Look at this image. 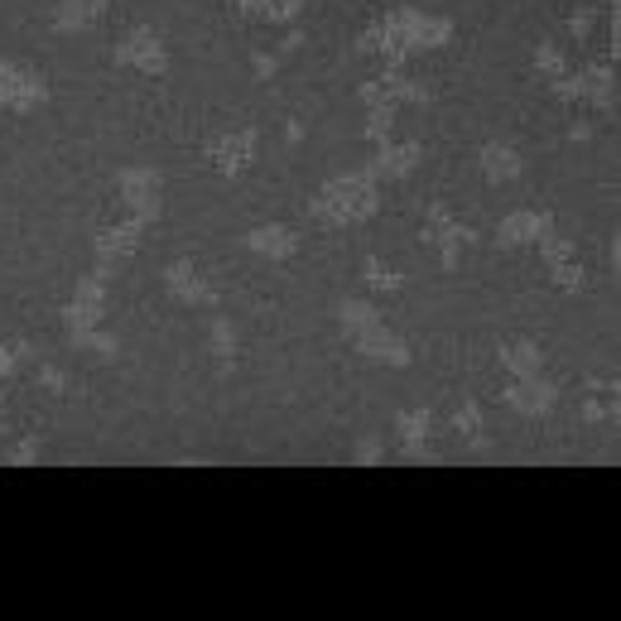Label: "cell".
Wrapping results in <instances>:
<instances>
[{"mask_svg": "<svg viewBox=\"0 0 621 621\" xmlns=\"http://www.w3.org/2000/svg\"><path fill=\"white\" fill-rule=\"evenodd\" d=\"M381 458H385L381 439H371V433H367V439L357 443V458H352V462H361V468H375V462H381Z\"/></svg>", "mask_w": 621, "mask_h": 621, "instance_id": "obj_31", "label": "cell"}, {"mask_svg": "<svg viewBox=\"0 0 621 621\" xmlns=\"http://www.w3.org/2000/svg\"><path fill=\"white\" fill-rule=\"evenodd\" d=\"M78 347H82V352H97V357H116V338H107V332H101V328L82 332V338H78Z\"/></svg>", "mask_w": 621, "mask_h": 621, "instance_id": "obj_28", "label": "cell"}, {"mask_svg": "<svg viewBox=\"0 0 621 621\" xmlns=\"http://www.w3.org/2000/svg\"><path fill=\"white\" fill-rule=\"evenodd\" d=\"M140 241H144V222H140V217H126V222L101 227L97 231V270L101 274H116L130 256L140 251Z\"/></svg>", "mask_w": 621, "mask_h": 621, "instance_id": "obj_9", "label": "cell"}, {"mask_svg": "<svg viewBox=\"0 0 621 621\" xmlns=\"http://www.w3.org/2000/svg\"><path fill=\"white\" fill-rule=\"evenodd\" d=\"M419 159H424V144H419V140L375 144V159L367 164V173L375 183H400V179H410V173L419 169Z\"/></svg>", "mask_w": 621, "mask_h": 621, "instance_id": "obj_14", "label": "cell"}, {"mask_svg": "<svg viewBox=\"0 0 621 621\" xmlns=\"http://www.w3.org/2000/svg\"><path fill=\"white\" fill-rule=\"evenodd\" d=\"M563 107H578V111H592V116H607L617 111V72L607 63H588L578 72H563V78L549 87Z\"/></svg>", "mask_w": 621, "mask_h": 621, "instance_id": "obj_3", "label": "cell"}, {"mask_svg": "<svg viewBox=\"0 0 621 621\" xmlns=\"http://www.w3.org/2000/svg\"><path fill=\"white\" fill-rule=\"evenodd\" d=\"M395 439H400V453L404 458L433 462V453H429V410H404L395 419Z\"/></svg>", "mask_w": 621, "mask_h": 621, "instance_id": "obj_20", "label": "cell"}, {"mask_svg": "<svg viewBox=\"0 0 621 621\" xmlns=\"http://www.w3.org/2000/svg\"><path fill=\"white\" fill-rule=\"evenodd\" d=\"M164 294L173 303H188V309H202V303H217V289L202 280L193 260H173V266L164 270Z\"/></svg>", "mask_w": 621, "mask_h": 621, "instance_id": "obj_15", "label": "cell"}, {"mask_svg": "<svg viewBox=\"0 0 621 621\" xmlns=\"http://www.w3.org/2000/svg\"><path fill=\"white\" fill-rule=\"evenodd\" d=\"M583 419H588V424H607V419H617V400H612V404L588 400V404H583Z\"/></svg>", "mask_w": 621, "mask_h": 621, "instance_id": "obj_32", "label": "cell"}, {"mask_svg": "<svg viewBox=\"0 0 621 621\" xmlns=\"http://www.w3.org/2000/svg\"><path fill=\"white\" fill-rule=\"evenodd\" d=\"M563 72H569V63H563V49H559L554 39H544L540 49H534V78H540L544 87H554Z\"/></svg>", "mask_w": 621, "mask_h": 621, "instance_id": "obj_25", "label": "cell"}, {"mask_svg": "<svg viewBox=\"0 0 621 621\" xmlns=\"http://www.w3.org/2000/svg\"><path fill=\"white\" fill-rule=\"evenodd\" d=\"M549 227H554V217H549V212H530V208L505 212L501 227H497V246H534Z\"/></svg>", "mask_w": 621, "mask_h": 621, "instance_id": "obj_17", "label": "cell"}, {"mask_svg": "<svg viewBox=\"0 0 621 621\" xmlns=\"http://www.w3.org/2000/svg\"><path fill=\"white\" fill-rule=\"evenodd\" d=\"M375 208H381V183H375L367 169L347 173V179H328L309 202L313 222H323V227H357V222H367Z\"/></svg>", "mask_w": 621, "mask_h": 621, "instance_id": "obj_1", "label": "cell"}, {"mask_svg": "<svg viewBox=\"0 0 621 621\" xmlns=\"http://www.w3.org/2000/svg\"><path fill=\"white\" fill-rule=\"evenodd\" d=\"M246 20H266V24H289L309 0H237Z\"/></svg>", "mask_w": 621, "mask_h": 621, "instance_id": "obj_22", "label": "cell"}, {"mask_svg": "<svg viewBox=\"0 0 621 621\" xmlns=\"http://www.w3.org/2000/svg\"><path fill=\"white\" fill-rule=\"evenodd\" d=\"M101 303H107V274L92 270L72 284V299L63 303V328H68V342L78 347L82 332H92L101 323Z\"/></svg>", "mask_w": 621, "mask_h": 621, "instance_id": "obj_5", "label": "cell"}, {"mask_svg": "<svg viewBox=\"0 0 621 621\" xmlns=\"http://www.w3.org/2000/svg\"><path fill=\"white\" fill-rule=\"evenodd\" d=\"M453 433H458V443L462 448H472V453H487V429H482V410L468 400L458 410V419H453Z\"/></svg>", "mask_w": 621, "mask_h": 621, "instance_id": "obj_24", "label": "cell"}, {"mask_svg": "<svg viewBox=\"0 0 621 621\" xmlns=\"http://www.w3.org/2000/svg\"><path fill=\"white\" fill-rule=\"evenodd\" d=\"M116 63L121 68H136V72H144V78H164L169 72V49H164V39L154 34V29H130V34L116 43Z\"/></svg>", "mask_w": 621, "mask_h": 621, "instance_id": "obj_8", "label": "cell"}, {"mask_svg": "<svg viewBox=\"0 0 621 621\" xmlns=\"http://www.w3.org/2000/svg\"><path fill=\"white\" fill-rule=\"evenodd\" d=\"M424 246H433L439 251V260H443V270H453L458 266V241H472V231L458 222L453 212L443 208V202H429V212H424Z\"/></svg>", "mask_w": 621, "mask_h": 621, "instance_id": "obj_12", "label": "cell"}, {"mask_svg": "<svg viewBox=\"0 0 621 621\" xmlns=\"http://www.w3.org/2000/svg\"><path fill=\"white\" fill-rule=\"evenodd\" d=\"M395 101L390 97H375L367 101V140L371 144H390V136H395Z\"/></svg>", "mask_w": 621, "mask_h": 621, "instance_id": "obj_23", "label": "cell"}, {"mask_svg": "<svg viewBox=\"0 0 621 621\" xmlns=\"http://www.w3.org/2000/svg\"><path fill=\"white\" fill-rule=\"evenodd\" d=\"M390 34H395L410 53H429V49H443L448 39H453V24L443 20V14H424V10H414V6H400V10H390L385 20H381Z\"/></svg>", "mask_w": 621, "mask_h": 621, "instance_id": "obj_4", "label": "cell"}, {"mask_svg": "<svg viewBox=\"0 0 621 621\" xmlns=\"http://www.w3.org/2000/svg\"><path fill=\"white\" fill-rule=\"evenodd\" d=\"M367 284L371 289H400L404 280H400L395 270H381V260H367Z\"/></svg>", "mask_w": 621, "mask_h": 621, "instance_id": "obj_29", "label": "cell"}, {"mask_svg": "<svg viewBox=\"0 0 621 621\" xmlns=\"http://www.w3.org/2000/svg\"><path fill=\"white\" fill-rule=\"evenodd\" d=\"M477 164H482V173H487V183H497V188H505V183H515L520 173H525V159H520L511 144H482L477 150Z\"/></svg>", "mask_w": 621, "mask_h": 621, "instance_id": "obj_18", "label": "cell"}, {"mask_svg": "<svg viewBox=\"0 0 621 621\" xmlns=\"http://www.w3.org/2000/svg\"><path fill=\"white\" fill-rule=\"evenodd\" d=\"M246 246H251L260 260H270V266H284V260L299 256V231L294 227H280V222H266V227L246 231Z\"/></svg>", "mask_w": 621, "mask_h": 621, "instance_id": "obj_16", "label": "cell"}, {"mask_svg": "<svg viewBox=\"0 0 621 621\" xmlns=\"http://www.w3.org/2000/svg\"><path fill=\"white\" fill-rule=\"evenodd\" d=\"M505 404H511L515 414H525V419H544L559 404V385L544 381L540 371L534 375H511V385H505Z\"/></svg>", "mask_w": 621, "mask_h": 621, "instance_id": "obj_13", "label": "cell"}, {"mask_svg": "<svg viewBox=\"0 0 621 621\" xmlns=\"http://www.w3.org/2000/svg\"><path fill=\"white\" fill-rule=\"evenodd\" d=\"M49 101V82L29 63H0V111H34Z\"/></svg>", "mask_w": 621, "mask_h": 621, "instance_id": "obj_7", "label": "cell"}, {"mask_svg": "<svg viewBox=\"0 0 621 621\" xmlns=\"http://www.w3.org/2000/svg\"><path fill=\"white\" fill-rule=\"evenodd\" d=\"M598 20H602V10L583 0V6H578V10L569 14V34H573V43H588V39H592V29H598Z\"/></svg>", "mask_w": 621, "mask_h": 621, "instance_id": "obj_26", "label": "cell"}, {"mask_svg": "<svg viewBox=\"0 0 621 621\" xmlns=\"http://www.w3.org/2000/svg\"><path fill=\"white\" fill-rule=\"evenodd\" d=\"M0 429H6V400H0Z\"/></svg>", "mask_w": 621, "mask_h": 621, "instance_id": "obj_36", "label": "cell"}, {"mask_svg": "<svg viewBox=\"0 0 621 621\" xmlns=\"http://www.w3.org/2000/svg\"><path fill=\"white\" fill-rule=\"evenodd\" d=\"M497 361L505 367V375H534V371L544 367V352H540V347H534L530 338H511V342L501 347Z\"/></svg>", "mask_w": 621, "mask_h": 621, "instance_id": "obj_21", "label": "cell"}, {"mask_svg": "<svg viewBox=\"0 0 621 621\" xmlns=\"http://www.w3.org/2000/svg\"><path fill=\"white\" fill-rule=\"evenodd\" d=\"M39 381H43V390H49V395H63V375H58L53 367H43V371H39Z\"/></svg>", "mask_w": 621, "mask_h": 621, "instance_id": "obj_34", "label": "cell"}, {"mask_svg": "<svg viewBox=\"0 0 621 621\" xmlns=\"http://www.w3.org/2000/svg\"><path fill=\"white\" fill-rule=\"evenodd\" d=\"M6 462H10V468H29V462H39V439H20L6 453Z\"/></svg>", "mask_w": 621, "mask_h": 621, "instance_id": "obj_30", "label": "cell"}, {"mask_svg": "<svg viewBox=\"0 0 621 621\" xmlns=\"http://www.w3.org/2000/svg\"><path fill=\"white\" fill-rule=\"evenodd\" d=\"M256 72H260V78H270V72H274V58H266V53H256Z\"/></svg>", "mask_w": 621, "mask_h": 621, "instance_id": "obj_35", "label": "cell"}, {"mask_svg": "<svg viewBox=\"0 0 621 621\" xmlns=\"http://www.w3.org/2000/svg\"><path fill=\"white\" fill-rule=\"evenodd\" d=\"M116 193L130 208V217H140L144 227L159 222V212H164V179H159L154 169H121L116 173Z\"/></svg>", "mask_w": 621, "mask_h": 621, "instance_id": "obj_6", "label": "cell"}, {"mask_svg": "<svg viewBox=\"0 0 621 621\" xmlns=\"http://www.w3.org/2000/svg\"><path fill=\"white\" fill-rule=\"evenodd\" d=\"M107 10H111V0H58L53 6V29L58 34H78V29H92Z\"/></svg>", "mask_w": 621, "mask_h": 621, "instance_id": "obj_19", "label": "cell"}, {"mask_svg": "<svg viewBox=\"0 0 621 621\" xmlns=\"http://www.w3.org/2000/svg\"><path fill=\"white\" fill-rule=\"evenodd\" d=\"M540 260L549 266V280H554L563 294H578V289H583V266H578V251H573V241L563 237L559 227H549L540 241Z\"/></svg>", "mask_w": 621, "mask_h": 621, "instance_id": "obj_10", "label": "cell"}, {"mask_svg": "<svg viewBox=\"0 0 621 621\" xmlns=\"http://www.w3.org/2000/svg\"><path fill=\"white\" fill-rule=\"evenodd\" d=\"M208 338H212V357L231 367V357H237V332H231L227 318H212V332H208Z\"/></svg>", "mask_w": 621, "mask_h": 621, "instance_id": "obj_27", "label": "cell"}, {"mask_svg": "<svg viewBox=\"0 0 621 621\" xmlns=\"http://www.w3.org/2000/svg\"><path fill=\"white\" fill-rule=\"evenodd\" d=\"M256 144H260V130L241 126V130H231V136H217L208 144V159L222 179H241V173L256 164Z\"/></svg>", "mask_w": 621, "mask_h": 621, "instance_id": "obj_11", "label": "cell"}, {"mask_svg": "<svg viewBox=\"0 0 621 621\" xmlns=\"http://www.w3.org/2000/svg\"><path fill=\"white\" fill-rule=\"evenodd\" d=\"M338 323L352 332V347L371 361H385V367H410V342L400 338L395 328L381 318V309L367 299H342L338 303Z\"/></svg>", "mask_w": 621, "mask_h": 621, "instance_id": "obj_2", "label": "cell"}, {"mask_svg": "<svg viewBox=\"0 0 621 621\" xmlns=\"http://www.w3.org/2000/svg\"><path fill=\"white\" fill-rule=\"evenodd\" d=\"M14 367H20V361H14V352H10V342H0V385H6L10 375H14Z\"/></svg>", "mask_w": 621, "mask_h": 621, "instance_id": "obj_33", "label": "cell"}]
</instances>
